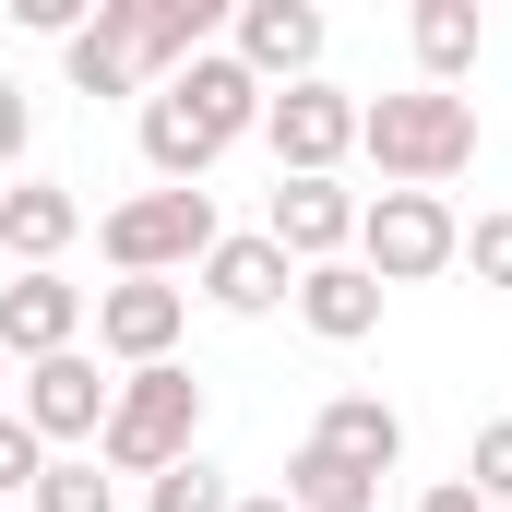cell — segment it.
Returning a JSON list of instances; mask_svg holds the SVG:
<instances>
[{
    "instance_id": "obj_1",
    "label": "cell",
    "mask_w": 512,
    "mask_h": 512,
    "mask_svg": "<svg viewBox=\"0 0 512 512\" xmlns=\"http://www.w3.org/2000/svg\"><path fill=\"white\" fill-rule=\"evenodd\" d=\"M358 155L382 167V191H441L477 167V96H441V84H405L358 108Z\"/></svg>"
},
{
    "instance_id": "obj_2",
    "label": "cell",
    "mask_w": 512,
    "mask_h": 512,
    "mask_svg": "<svg viewBox=\"0 0 512 512\" xmlns=\"http://www.w3.org/2000/svg\"><path fill=\"white\" fill-rule=\"evenodd\" d=\"M179 453H203V382L167 358V370H120L108 393V429H96V465L108 477H167Z\"/></svg>"
},
{
    "instance_id": "obj_3",
    "label": "cell",
    "mask_w": 512,
    "mask_h": 512,
    "mask_svg": "<svg viewBox=\"0 0 512 512\" xmlns=\"http://www.w3.org/2000/svg\"><path fill=\"white\" fill-rule=\"evenodd\" d=\"M453 251H465V215H453V191H370L358 203V274L370 286H429V274H453Z\"/></svg>"
},
{
    "instance_id": "obj_4",
    "label": "cell",
    "mask_w": 512,
    "mask_h": 512,
    "mask_svg": "<svg viewBox=\"0 0 512 512\" xmlns=\"http://www.w3.org/2000/svg\"><path fill=\"white\" fill-rule=\"evenodd\" d=\"M215 239H227V227H215V191H131V203H108V215H96L108 274H155V286H179Z\"/></svg>"
},
{
    "instance_id": "obj_5",
    "label": "cell",
    "mask_w": 512,
    "mask_h": 512,
    "mask_svg": "<svg viewBox=\"0 0 512 512\" xmlns=\"http://www.w3.org/2000/svg\"><path fill=\"white\" fill-rule=\"evenodd\" d=\"M322 36H334V24H322L310 0H239V12H227V60L251 72L262 96L322 84Z\"/></svg>"
},
{
    "instance_id": "obj_6",
    "label": "cell",
    "mask_w": 512,
    "mask_h": 512,
    "mask_svg": "<svg viewBox=\"0 0 512 512\" xmlns=\"http://www.w3.org/2000/svg\"><path fill=\"white\" fill-rule=\"evenodd\" d=\"M262 155H274L286 179H334V167L358 155V96H346V84H286V96L262 108Z\"/></svg>"
},
{
    "instance_id": "obj_7",
    "label": "cell",
    "mask_w": 512,
    "mask_h": 512,
    "mask_svg": "<svg viewBox=\"0 0 512 512\" xmlns=\"http://www.w3.org/2000/svg\"><path fill=\"white\" fill-rule=\"evenodd\" d=\"M179 334H191V286H155V274L96 286V358H120V370H167Z\"/></svg>"
},
{
    "instance_id": "obj_8",
    "label": "cell",
    "mask_w": 512,
    "mask_h": 512,
    "mask_svg": "<svg viewBox=\"0 0 512 512\" xmlns=\"http://www.w3.org/2000/svg\"><path fill=\"white\" fill-rule=\"evenodd\" d=\"M108 393H120V382H108V370L72 346V358H36V370H24L12 417H24L48 453H96V429H108Z\"/></svg>"
},
{
    "instance_id": "obj_9",
    "label": "cell",
    "mask_w": 512,
    "mask_h": 512,
    "mask_svg": "<svg viewBox=\"0 0 512 512\" xmlns=\"http://www.w3.org/2000/svg\"><path fill=\"white\" fill-rule=\"evenodd\" d=\"M191 298H203V310H227V322H274V310L298 298V262L274 251L262 227H239V239H215V251L191 262Z\"/></svg>"
},
{
    "instance_id": "obj_10",
    "label": "cell",
    "mask_w": 512,
    "mask_h": 512,
    "mask_svg": "<svg viewBox=\"0 0 512 512\" xmlns=\"http://www.w3.org/2000/svg\"><path fill=\"white\" fill-rule=\"evenodd\" d=\"M84 322H96V298H84L72 274H12V286H0V358H12V370L72 358V346H84Z\"/></svg>"
},
{
    "instance_id": "obj_11",
    "label": "cell",
    "mask_w": 512,
    "mask_h": 512,
    "mask_svg": "<svg viewBox=\"0 0 512 512\" xmlns=\"http://www.w3.org/2000/svg\"><path fill=\"white\" fill-rule=\"evenodd\" d=\"M262 239L298 262V274H310V262H346V251H358V191H346V179H274Z\"/></svg>"
},
{
    "instance_id": "obj_12",
    "label": "cell",
    "mask_w": 512,
    "mask_h": 512,
    "mask_svg": "<svg viewBox=\"0 0 512 512\" xmlns=\"http://www.w3.org/2000/svg\"><path fill=\"white\" fill-rule=\"evenodd\" d=\"M72 239H84V191L72 179H12L0 191V251L24 262V274H60Z\"/></svg>"
},
{
    "instance_id": "obj_13",
    "label": "cell",
    "mask_w": 512,
    "mask_h": 512,
    "mask_svg": "<svg viewBox=\"0 0 512 512\" xmlns=\"http://www.w3.org/2000/svg\"><path fill=\"white\" fill-rule=\"evenodd\" d=\"M131 131H143V167H155V191H203V179H215V155H227V143L191 120V108H179L167 84H155V96L131 108Z\"/></svg>"
},
{
    "instance_id": "obj_14",
    "label": "cell",
    "mask_w": 512,
    "mask_h": 512,
    "mask_svg": "<svg viewBox=\"0 0 512 512\" xmlns=\"http://www.w3.org/2000/svg\"><path fill=\"white\" fill-rule=\"evenodd\" d=\"M167 96H179L191 120L215 131V143H251V131H262V108H274V96H262V84L239 72V60H227V48H203L191 72H167Z\"/></svg>"
},
{
    "instance_id": "obj_15",
    "label": "cell",
    "mask_w": 512,
    "mask_h": 512,
    "mask_svg": "<svg viewBox=\"0 0 512 512\" xmlns=\"http://www.w3.org/2000/svg\"><path fill=\"white\" fill-rule=\"evenodd\" d=\"M286 310H298V322H310L322 346H370V334H382V286H370L358 262H310Z\"/></svg>"
},
{
    "instance_id": "obj_16",
    "label": "cell",
    "mask_w": 512,
    "mask_h": 512,
    "mask_svg": "<svg viewBox=\"0 0 512 512\" xmlns=\"http://www.w3.org/2000/svg\"><path fill=\"white\" fill-rule=\"evenodd\" d=\"M310 441H322V453H346V465H370V477H393V465H405V417H393L382 393H322Z\"/></svg>"
},
{
    "instance_id": "obj_17",
    "label": "cell",
    "mask_w": 512,
    "mask_h": 512,
    "mask_svg": "<svg viewBox=\"0 0 512 512\" xmlns=\"http://www.w3.org/2000/svg\"><path fill=\"white\" fill-rule=\"evenodd\" d=\"M405 48H417V84H465L477 72V48H489V24H477V0H417L405 12Z\"/></svg>"
},
{
    "instance_id": "obj_18",
    "label": "cell",
    "mask_w": 512,
    "mask_h": 512,
    "mask_svg": "<svg viewBox=\"0 0 512 512\" xmlns=\"http://www.w3.org/2000/svg\"><path fill=\"white\" fill-rule=\"evenodd\" d=\"M370 501H382L370 465H346V453H322V441L286 453V512H370Z\"/></svg>"
},
{
    "instance_id": "obj_19",
    "label": "cell",
    "mask_w": 512,
    "mask_h": 512,
    "mask_svg": "<svg viewBox=\"0 0 512 512\" xmlns=\"http://www.w3.org/2000/svg\"><path fill=\"white\" fill-rule=\"evenodd\" d=\"M24 512H120V477H108L96 453H48V477H36Z\"/></svg>"
},
{
    "instance_id": "obj_20",
    "label": "cell",
    "mask_w": 512,
    "mask_h": 512,
    "mask_svg": "<svg viewBox=\"0 0 512 512\" xmlns=\"http://www.w3.org/2000/svg\"><path fill=\"white\" fill-rule=\"evenodd\" d=\"M60 72H72V96H131V108H143V72L120 60V36H108V24H84V36L60 48Z\"/></svg>"
},
{
    "instance_id": "obj_21",
    "label": "cell",
    "mask_w": 512,
    "mask_h": 512,
    "mask_svg": "<svg viewBox=\"0 0 512 512\" xmlns=\"http://www.w3.org/2000/svg\"><path fill=\"white\" fill-rule=\"evenodd\" d=\"M239 489H227V465L215 453H179L167 477H143V512H227Z\"/></svg>"
},
{
    "instance_id": "obj_22",
    "label": "cell",
    "mask_w": 512,
    "mask_h": 512,
    "mask_svg": "<svg viewBox=\"0 0 512 512\" xmlns=\"http://www.w3.org/2000/svg\"><path fill=\"white\" fill-rule=\"evenodd\" d=\"M36 477H48V441H36V429L0 405V512H12V501H36Z\"/></svg>"
},
{
    "instance_id": "obj_23",
    "label": "cell",
    "mask_w": 512,
    "mask_h": 512,
    "mask_svg": "<svg viewBox=\"0 0 512 512\" xmlns=\"http://www.w3.org/2000/svg\"><path fill=\"white\" fill-rule=\"evenodd\" d=\"M465 489H477V501H489V512L512 501V417H489V429L465 441Z\"/></svg>"
},
{
    "instance_id": "obj_24",
    "label": "cell",
    "mask_w": 512,
    "mask_h": 512,
    "mask_svg": "<svg viewBox=\"0 0 512 512\" xmlns=\"http://www.w3.org/2000/svg\"><path fill=\"white\" fill-rule=\"evenodd\" d=\"M453 262H477V286H501V298H512V215H477Z\"/></svg>"
},
{
    "instance_id": "obj_25",
    "label": "cell",
    "mask_w": 512,
    "mask_h": 512,
    "mask_svg": "<svg viewBox=\"0 0 512 512\" xmlns=\"http://www.w3.org/2000/svg\"><path fill=\"white\" fill-rule=\"evenodd\" d=\"M24 143H36V96H24V84L0 72V191L24 179Z\"/></svg>"
},
{
    "instance_id": "obj_26",
    "label": "cell",
    "mask_w": 512,
    "mask_h": 512,
    "mask_svg": "<svg viewBox=\"0 0 512 512\" xmlns=\"http://www.w3.org/2000/svg\"><path fill=\"white\" fill-rule=\"evenodd\" d=\"M417 512H489V501H477L465 477H441V489H429V501H417Z\"/></svg>"
},
{
    "instance_id": "obj_27",
    "label": "cell",
    "mask_w": 512,
    "mask_h": 512,
    "mask_svg": "<svg viewBox=\"0 0 512 512\" xmlns=\"http://www.w3.org/2000/svg\"><path fill=\"white\" fill-rule=\"evenodd\" d=\"M227 512H286V489H239V501H227Z\"/></svg>"
},
{
    "instance_id": "obj_28",
    "label": "cell",
    "mask_w": 512,
    "mask_h": 512,
    "mask_svg": "<svg viewBox=\"0 0 512 512\" xmlns=\"http://www.w3.org/2000/svg\"><path fill=\"white\" fill-rule=\"evenodd\" d=\"M0 382H12V358H0Z\"/></svg>"
},
{
    "instance_id": "obj_29",
    "label": "cell",
    "mask_w": 512,
    "mask_h": 512,
    "mask_svg": "<svg viewBox=\"0 0 512 512\" xmlns=\"http://www.w3.org/2000/svg\"><path fill=\"white\" fill-rule=\"evenodd\" d=\"M12 512H24V501H12Z\"/></svg>"
}]
</instances>
